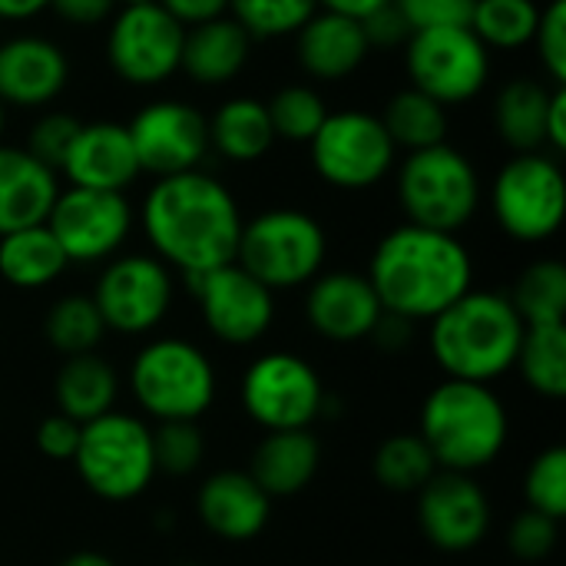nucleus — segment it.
<instances>
[{
    "mask_svg": "<svg viewBox=\"0 0 566 566\" xmlns=\"http://www.w3.org/2000/svg\"><path fill=\"white\" fill-rule=\"evenodd\" d=\"M242 226L232 189L206 169L163 176L143 199L146 242L182 279L235 262Z\"/></svg>",
    "mask_w": 566,
    "mask_h": 566,
    "instance_id": "f257e3e1",
    "label": "nucleus"
},
{
    "mask_svg": "<svg viewBox=\"0 0 566 566\" xmlns=\"http://www.w3.org/2000/svg\"><path fill=\"white\" fill-rule=\"evenodd\" d=\"M365 275L388 315L421 325L474 289V259L461 235L401 222L378 239Z\"/></svg>",
    "mask_w": 566,
    "mask_h": 566,
    "instance_id": "f03ea898",
    "label": "nucleus"
},
{
    "mask_svg": "<svg viewBox=\"0 0 566 566\" xmlns=\"http://www.w3.org/2000/svg\"><path fill=\"white\" fill-rule=\"evenodd\" d=\"M428 342L444 378L491 385L514 371L524 322L507 292L471 289L451 308L428 322Z\"/></svg>",
    "mask_w": 566,
    "mask_h": 566,
    "instance_id": "7ed1b4c3",
    "label": "nucleus"
},
{
    "mask_svg": "<svg viewBox=\"0 0 566 566\" xmlns=\"http://www.w3.org/2000/svg\"><path fill=\"white\" fill-rule=\"evenodd\" d=\"M418 434L441 471L478 474L504 454L511 418L491 385L444 378L421 405Z\"/></svg>",
    "mask_w": 566,
    "mask_h": 566,
    "instance_id": "20e7f679",
    "label": "nucleus"
},
{
    "mask_svg": "<svg viewBox=\"0 0 566 566\" xmlns=\"http://www.w3.org/2000/svg\"><path fill=\"white\" fill-rule=\"evenodd\" d=\"M395 196L405 222L461 235L481 209L484 186L464 149L438 143L408 153L395 166Z\"/></svg>",
    "mask_w": 566,
    "mask_h": 566,
    "instance_id": "39448f33",
    "label": "nucleus"
},
{
    "mask_svg": "<svg viewBox=\"0 0 566 566\" xmlns=\"http://www.w3.org/2000/svg\"><path fill=\"white\" fill-rule=\"evenodd\" d=\"M126 385L146 418L159 421H199L219 391L216 365L189 338L146 342L126 375Z\"/></svg>",
    "mask_w": 566,
    "mask_h": 566,
    "instance_id": "423d86ee",
    "label": "nucleus"
},
{
    "mask_svg": "<svg viewBox=\"0 0 566 566\" xmlns=\"http://www.w3.org/2000/svg\"><path fill=\"white\" fill-rule=\"evenodd\" d=\"M328 232L325 226L295 206H275L252 216L242 226L235 262L272 292L308 285L325 272Z\"/></svg>",
    "mask_w": 566,
    "mask_h": 566,
    "instance_id": "0eeeda50",
    "label": "nucleus"
},
{
    "mask_svg": "<svg viewBox=\"0 0 566 566\" xmlns=\"http://www.w3.org/2000/svg\"><path fill=\"white\" fill-rule=\"evenodd\" d=\"M70 464L90 494L109 504H129L156 481L153 428L139 415L126 411L86 421Z\"/></svg>",
    "mask_w": 566,
    "mask_h": 566,
    "instance_id": "6e6552de",
    "label": "nucleus"
},
{
    "mask_svg": "<svg viewBox=\"0 0 566 566\" xmlns=\"http://www.w3.org/2000/svg\"><path fill=\"white\" fill-rule=\"evenodd\" d=\"M491 212L497 229L521 242H551L566 216V179L551 153H514L491 182Z\"/></svg>",
    "mask_w": 566,
    "mask_h": 566,
    "instance_id": "1a4fd4ad",
    "label": "nucleus"
},
{
    "mask_svg": "<svg viewBox=\"0 0 566 566\" xmlns=\"http://www.w3.org/2000/svg\"><path fill=\"white\" fill-rule=\"evenodd\" d=\"M308 159L325 186L365 192L395 172L398 146L391 143L381 116L368 109H335L312 136Z\"/></svg>",
    "mask_w": 566,
    "mask_h": 566,
    "instance_id": "9d476101",
    "label": "nucleus"
},
{
    "mask_svg": "<svg viewBox=\"0 0 566 566\" xmlns=\"http://www.w3.org/2000/svg\"><path fill=\"white\" fill-rule=\"evenodd\" d=\"M401 50L411 86L441 106H464L491 83V50L474 36L471 27L415 30Z\"/></svg>",
    "mask_w": 566,
    "mask_h": 566,
    "instance_id": "9b49d317",
    "label": "nucleus"
},
{
    "mask_svg": "<svg viewBox=\"0 0 566 566\" xmlns=\"http://www.w3.org/2000/svg\"><path fill=\"white\" fill-rule=\"evenodd\" d=\"M186 27L159 3L116 7L106 23V63L126 86L156 90L179 73Z\"/></svg>",
    "mask_w": 566,
    "mask_h": 566,
    "instance_id": "f8f14e48",
    "label": "nucleus"
},
{
    "mask_svg": "<svg viewBox=\"0 0 566 566\" xmlns=\"http://www.w3.org/2000/svg\"><path fill=\"white\" fill-rule=\"evenodd\" d=\"M93 302L103 315L106 332L143 338L156 332L176 302V272L153 252L113 255L96 285Z\"/></svg>",
    "mask_w": 566,
    "mask_h": 566,
    "instance_id": "ddd939ff",
    "label": "nucleus"
},
{
    "mask_svg": "<svg viewBox=\"0 0 566 566\" xmlns=\"http://www.w3.org/2000/svg\"><path fill=\"white\" fill-rule=\"evenodd\" d=\"M239 398L262 431H298L325 415L328 395L312 361L295 352H265L245 368Z\"/></svg>",
    "mask_w": 566,
    "mask_h": 566,
    "instance_id": "4468645a",
    "label": "nucleus"
},
{
    "mask_svg": "<svg viewBox=\"0 0 566 566\" xmlns=\"http://www.w3.org/2000/svg\"><path fill=\"white\" fill-rule=\"evenodd\" d=\"M133 206L126 192H99L66 186L50 206L46 229L60 242L66 262L96 265L119 255L133 232Z\"/></svg>",
    "mask_w": 566,
    "mask_h": 566,
    "instance_id": "2eb2a0df",
    "label": "nucleus"
},
{
    "mask_svg": "<svg viewBox=\"0 0 566 566\" xmlns=\"http://www.w3.org/2000/svg\"><path fill=\"white\" fill-rule=\"evenodd\" d=\"M199 302V315L212 338L232 348L255 345L275 325V292L249 275L239 262L182 279Z\"/></svg>",
    "mask_w": 566,
    "mask_h": 566,
    "instance_id": "dca6fc26",
    "label": "nucleus"
},
{
    "mask_svg": "<svg viewBox=\"0 0 566 566\" xmlns=\"http://www.w3.org/2000/svg\"><path fill=\"white\" fill-rule=\"evenodd\" d=\"M139 169L153 179L202 169L209 156V123L206 113L186 99L159 96L133 113L126 123Z\"/></svg>",
    "mask_w": 566,
    "mask_h": 566,
    "instance_id": "f3484780",
    "label": "nucleus"
},
{
    "mask_svg": "<svg viewBox=\"0 0 566 566\" xmlns=\"http://www.w3.org/2000/svg\"><path fill=\"white\" fill-rule=\"evenodd\" d=\"M494 507L474 474L438 471L418 491V527L441 554H471L488 541Z\"/></svg>",
    "mask_w": 566,
    "mask_h": 566,
    "instance_id": "a211bd4d",
    "label": "nucleus"
},
{
    "mask_svg": "<svg viewBox=\"0 0 566 566\" xmlns=\"http://www.w3.org/2000/svg\"><path fill=\"white\" fill-rule=\"evenodd\" d=\"M70 86L66 50L43 33L0 36V103L7 109H50Z\"/></svg>",
    "mask_w": 566,
    "mask_h": 566,
    "instance_id": "6ab92c4d",
    "label": "nucleus"
},
{
    "mask_svg": "<svg viewBox=\"0 0 566 566\" xmlns=\"http://www.w3.org/2000/svg\"><path fill=\"white\" fill-rule=\"evenodd\" d=\"M385 308L365 272L335 269L322 272L308 282L305 292V318L312 332L335 345L368 342Z\"/></svg>",
    "mask_w": 566,
    "mask_h": 566,
    "instance_id": "aec40b11",
    "label": "nucleus"
},
{
    "mask_svg": "<svg viewBox=\"0 0 566 566\" xmlns=\"http://www.w3.org/2000/svg\"><path fill=\"white\" fill-rule=\"evenodd\" d=\"M60 172L66 186L99 189V192H126L143 176L129 129L126 123H116V119L80 123V133Z\"/></svg>",
    "mask_w": 566,
    "mask_h": 566,
    "instance_id": "412c9836",
    "label": "nucleus"
},
{
    "mask_svg": "<svg viewBox=\"0 0 566 566\" xmlns=\"http://www.w3.org/2000/svg\"><path fill=\"white\" fill-rule=\"evenodd\" d=\"M196 514L212 537L226 544H249L269 527L272 497L249 471H216L196 491Z\"/></svg>",
    "mask_w": 566,
    "mask_h": 566,
    "instance_id": "4be33fe9",
    "label": "nucleus"
},
{
    "mask_svg": "<svg viewBox=\"0 0 566 566\" xmlns=\"http://www.w3.org/2000/svg\"><path fill=\"white\" fill-rule=\"evenodd\" d=\"M292 50L302 73L315 83H342L355 76L371 56L361 20L332 10H315L292 33Z\"/></svg>",
    "mask_w": 566,
    "mask_h": 566,
    "instance_id": "5701e85b",
    "label": "nucleus"
},
{
    "mask_svg": "<svg viewBox=\"0 0 566 566\" xmlns=\"http://www.w3.org/2000/svg\"><path fill=\"white\" fill-rule=\"evenodd\" d=\"M252 43L255 40L229 13L206 20V23H196V27H186L179 73L189 76L196 86H206V90L229 86L249 66Z\"/></svg>",
    "mask_w": 566,
    "mask_h": 566,
    "instance_id": "b1692460",
    "label": "nucleus"
},
{
    "mask_svg": "<svg viewBox=\"0 0 566 566\" xmlns=\"http://www.w3.org/2000/svg\"><path fill=\"white\" fill-rule=\"evenodd\" d=\"M60 189V172L23 146L0 143V235L46 222Z\"/></svg>",
    "mask_w": 566,
    "mask_h": 566,
    "instance_id": "393cba45",
    "label": "nucleus"
},
{
    "mask_svg": "<svg viewBox=\"0 0 566 566\" xmlns=\"http://www.w3.org/2000/svg\"><path fill=\"white\" fill-rule=\"evenodd\" d=\"M318 468H322V444L312 434V428L265 431V438L259 441L249 461V474L272 501L302 494L315 481Z\"/></svg>",
    "mask_w": 566,
    "mask_h": 566,
    "instance_id": "a878e982",
    "label": "nucleus"
},
{
    "mask_svg": "<svg viewBox=\"0 0 566 566\" xmlns=\"http://www.w3.org/2000/svg\"><path fill=\"white\" fill-rule=\"evenodd\" d=\"M209 123V153L222 156L235 166H252L272 153L275 129L265 109V99L259 96H229L216 106Z\"/></svg>",
    "mask_w": 566,
    "mask_h": 566,
    "instance_id": "bb28decb",
    "label": "nucleus"
},
{
    "mask_svg": "<svg viewBox=\"0 0 566 566\" xmlns=\"http://www.w3.org/2000/svg\"><path fill=\"white\" fill-rule=\"evenodd\" d=\"M116 398H119V375L96 352L63 358V365L53 375L56 411L80 424L116 411Z\"/></svg>",
    "mask_w": 566,
    "mask_h": 566,
    "instance_id": "cd10ccee",
    "label": "nucleus"
},
{
    "mask_svg": "<svg viewBox=\"0 0 566 566\" xmlns=\"http://www.w3.org/2000/svg\"><path fill=\"white\" fill-rule=\"evenodd\" d=\"M554 86L517 76L494 96V129L511 153H544V119Z\"/></svg>",
    "mask_w": 566,
    "mask_h": 566,
    "instance_id": "c85d7f7f",
    "label": "nucleus"
},
{
    "mask_svg": "<svg viewBox=\"0 0 566 566\" xmlns=\"http://www.w3.org/2000/svg\"><path fill=\"white\" fill-rule=\"evenodd\" d=\"M66 269L70 262L60 242L53 239V232L46 229V222L0 235V279L10 289H20V292L46 289Z\"/></svg>",
    "mask_w": 566,
    "mask_h": 566,
    "instance_id": "c756f323",
    "label": "nucleus"
},
{
    "mask_svg": "<svg viewBox=\"0 0 566 566\" xmlns=\"http://www.w3.org/2000/svg\"><path fill=\"white\" fill-rule=\"evenodd\" d=\"M381 123L391 136V143L398 146V153H415V149H428L438 143H448V106H441L438 99H431L428 93L405 86L398 90L381 113Z\"/></svg>",
    "mask_w": 566,
    "mask_h": 566,
    "instance_id": "7c9ffc66",
    "label": "nucleus"
},
{
    "mask_svg": "<svg viewBox=\"0 0 566 566\" xmlns=\"http://www.w3.org/2000/svg\"><path fill=\"white\" fill-rule=\"evenodd\" d=\"M514 368L534 395L560 401L566 395V322L527 325Z\"/></svg>",
    "mask_w": 566,
    "mask_h": 566,
    "instance_id": "2f4dec72",
    "label": "nucleus"
},
{
    "mask_svg": "<svg viewBox=\"0 0 566 566\" xmlns=\"http://www.w3.org/2000/svg\"><path fill=\"white\" fill-rule=\"evenodd\" d=\"M541 10V0H474L468 27L491 53H514L534 43Z\"/></svg>",
    "mask_w": 566,
    "mask_h": 566,
    "instance_id": "473e14b6",
    "label": "nucleus"
},
{
    "mask_svg": "<svg viewBox=\"0 0 566 566\" xmlns=\"http://www.w3.org/2000/svg\"><path fill=\"white\" fill-rule=\"evenodd\" d=\"M43 338H46V345H50L56 355H63V358L96 352L99 342L106 338V325H103V315H99L93 295H83V292L60 295V298L46 308Z\"/></svg>",
    "mask_w": 566,
    "mask_h": 566,
    "instance_id": "72a5a7b5",
    "label": "nucleus"
},
{
    "mask_svg": "<svg viewBox=\"0 0 566 566\" xmlns=\"http://www.w3.org/2000/svg\"><path fill=\"white\" fill-rule=\"evenodd\" d=\"M438 471L441 468H438L434 454L428 451V444L421 441L418 431L385 438L371 458L375 481L391 494H418Z\"/></svg>",
    "mask_w": 566,
    "mask_h": 566,
    "instance_id": "f704fd0d",
    "label": "nucleus"
},
{
    "mask_svg": "<svg viewBox=\"0 0 566 566\" xmlns=\"http://www.w3.org/2000/svg\"><path fill=\"white\" fill-rule=\"evenodd\" d=\"M507 298L524 325L566 322V265L557 259L531 262L517 275L514 292H507Z\"/></svg>",
    "mask_w": 566,
    "mask_h": 566,
    "instance_id": "c9c22d12",
    "label": "nucleus"
},
{
    "mask_svg": "<svg viewBox=\"0 0 566 566\" xmlns=\"http://www.w3.org/2000/svg\"><path fill=\"white\" fill-rule=\"evenodd\" d=\"M275 139L285 143H312V136L322 129V123L328 119V103L325 96L312 86V83H285L279 86L269 99H265Z\"/></svg>",
    "mask_w": 566,
    "mask_h": 566,
    "instance_id": "e433bc0d",
    "label": "nucleus"
},
{
    "mask_svg": "<svg viewBox=\"0 0 566 566\" xmlns=\"http://www.w3.org/2000/svg\"><path fill=\"white\" fill-rule=\"evenodd\" d=\"M315 10V0H229V17L252 40L292 36Z\"/></svg>",
    "mask_w": 566,
    "mask_h": 566,
    "instance_id": "4c0bfd02",
    "label": "nucleus"
},
{
    "mask_svg": "<svg viewBox=\"0 0 566 566\" xmlns=\"http://www.w3.org/2000/svg\"><path fill=\"white\" fill-rule=\"evenodd\" d=\"M156 474L192 478L206 461V434L199 421H159L153 428Z\"/></svg>",
    "mask_w": 566,
    "mask_h": 566,
    "instance_id": "58836bf2",
    "label": "nucleus"
},
{
    "mask_svg": "<svg viewBox=\"0 0 566 566\" xmlns=\"http://www.w3.org/2000/svg\"><path fill=\"white\" fill-rule=\"evenodd\" d=\"M524 501L554 521L566 517V448H544L524 474Z\"/></svg>",
    "mask_w": 566,
    "mask_h": 566,
    "instance_id": "ea45409f",
    "label": "nucleus"
},
{
    "mask_svg": "<svg viewBox=\"0 0 566 566\" xmlns=\"http://www.w3.org/2000/svg\"><path fill=\"white\" fill-rule=\"evenodd\" d=\"M80 133V119L73 113L63 109H40V116L30 123L27 129V153L36 156L43 166H50L53 172H60L73 139Z\"/></svg>",
    "mask_w": 566,
    "mask_h": 566,
    "instance_id": "a19ab883",
    "label": "nucleus"
},
{
    "mask_svg": "<svg viewBox=\"0 0 566 566\" xmlns=\"http://www.w3.org/2000/svg\"><path fill=\"white\" fill-rule=\"evenodd\" d=\"M560 541V521L537 514V511H521L511 527H507V551L524 560V564H541L554 554Z\"/></svg>",
    "mask_w": 566,
    "mask_h": 566,
    "instance_id": "79ce46f5",
    "label": "nucleus"
},
{
    "mask_svg": "<svg viewBox=\"0 0 566 566\" xmlns=\"http://www.w3.org/2000/svg\"><path fill=\"white\" fill-rule=\"evenodd\" d=\"M537 60L551 86H566V0H547L534 33Z\"/></svg>",
    "mask_w": 566,
    "mask_h": 566,
    "instance_id": "37998d69",
    "label": "nucleus"
},
{
    "mask_svg": "<svg viewBox=\"0 0 566 566\" xmlns=\"http://www.w3.org/2000/svg\"><path fill=\"white\" fill-rule=\"evenodd\" d=\"M391 3L408 20L411 33L431 27H468L474 10V0H391Z\"/></svg>",
    "mask_w": 566,
    "mask_h": 566,
    "instance_id": "c03bdc74",
    "label": "nucleus"
},
{
    "mask_svg": "<svg viewBox=\"0 0 566 566\" xmlns=\"http://www.w3.org/2000/svg\"><path fill=\"white\" fill-rule=\"evenodd\" d=\"M80 431H83L80 421H73V418L53 411V415H46V418L36 424L33 444H36V451H40L46 461H73L76 444H80Z\"/></svg>",
    "mask_w": 566,
    "mask_h": 566,
    "instance_id": "a18cd8bd",
    "label": "nucleus"
},
{
    "mask_svg": "<svg viewBox=\"0 0 566 566\" xmlns=\"http://www.w3.org/2000/svg\"><path fill=\"white\" fill-rule=\"evenodd\" d=\"M361 30H365V40H368L371 53L375 50H401L408 43V36H411V27H408V20L401 17V10L395 3H385L375 13H368L361 20Z\"/></svg>",
    "mask_w": 566,
    "mask_h": 566,
    "instance_id": "49530a36",
    "label": "nucleus"
},
{
    "mask_svg": "<svg viewBox=\"0 0 566 566\" xmlns=\"http://www.w3.org/2000/svg\"><path fill=\"white\" fill-rule=\"evenodd\" d=\"M116 7H119L116 0H50L46 10H53L73 30H93V27H106Z\"/></svg>",
    "mask_w": 566,
    "mask_h": 566,
    "instance_id": "de8ad7c7",
    "label": "nucleus"
},
{
    "mask_svg": "<svg viewBox=\"0 0 566 566\" xmlns=\"http://www.w3.org/2000/svg\"><path fill=\"white\" fill-rule=\"evenodd\" d=\"M566 149V86H554L544 119V153L560 156Z\"/></svg>",
    "mask_w": 566,
    "mask_h": 566,
    "instance_id": "09e8293b",
    "label": "nucleus"
},
{
    "mask_svg": "<svg viewBox=\"0 0 566 566\" xmlns=\"http://www.w3.org/2000/svg\"><path fill=\"white\" fill-rule=\"evenodd\" d=\"M182 27H196L229 13V0H159Z\"/></svg>",
    "mask_w": 566,
    "mask_h": 566,
    "instance_id": "8fccbe9b",
    "label": "nucleus"
},
{
    "mask_svg": "<svg viewBox=\"0 0 566 566\" xmlns=\"http://www.w3.org/2000/svg\"><path fill=\"white\" fill-rule=\"evenodd\" d=\"M411 338H415V325L405 322V318H398V315H388L385 312L368 342H375L381 352H401V348L411 345Z\"/></svg>",
    "mask_w": 566,
    "mask_h": 566,
    "instance_id": "3c124183",
    "label": "nucleus"
},
{
    "mask_svg": "<svg viewBox=\"0 0 566 566\" xmlns=\"http://www.w3.org/2000/svg\"><path fill=\"white\" fill-rule=\"evenodd\" d=\"M50 0H0V23H27L40 17Z\"/></svg>",
    "mask_w": 566,
    "mask_h": 566,
    "instance_id": "603ef678",
    "label": "nucleus"
},
{
    "mask_svg": "<svg viewBox=\"0 0 566 566\" xmlns=\"http://www.w3.org/2000/svg\"><path fill=\"white\" fill-rule=\"evenodd\" d=\"M318 10H332V13H342V17H352V20H365L368 13H375L378 7L391 3V0H315Z\"/></svg>",
    "mask_w": 566,
    "mask_h": 566,
    "instance_id": "864d4df0",
    "label": "nucleus"
},
{
    "mask_svg": "<svg viewBox=\"0 0 566 566\" xmlns=\"http://www.w3.org/2000/svg\"><path fill=\"white\" fill-rule=\"evenodd\" d=\"M56 566H116L106 554H96V551H76L70 557H63Z\"/></svg>",
    "mask_w": 566,
    "mask_h": 566,
    "instance_id": "5fc2aeb1",
    "label": "nucleus"
},
{
    "mask_svg": "<svg viewBox=\"0 0 566 566\" xmlns=\"http://www.w3.org/2000/svg\"><path fill=\"white\" fill-rule=\"evenodd\" d=\"M3 129H7V106L0 103V136H3Z\"/></svg>",
    "mask_w": 566,
    "mask_h": 566,
    "instance_id": "6e6d98bb",
    "label": "nucleus"
},
{
    "mask_svg": "<svg viewBox=\"0 0 566 566\" xmlns=\"http://www.w3.org/2000/svg\"><path fill=\"white\" fill-rule=\"evenodd\" d=\"M119 7H133V3H153V0H116Z\"/></svg>",
    "mask_w": 566,
    "mask_h": 566,
    "instance_id": "4d7b16f0",
    "label": "nucleus"
}]
</instances>
